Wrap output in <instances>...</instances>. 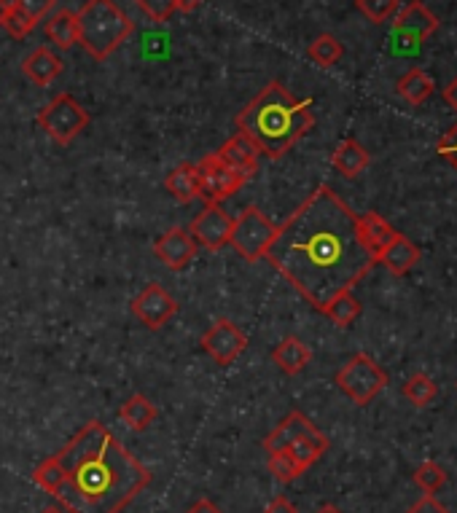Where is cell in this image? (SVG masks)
<instances>
[{
    "label": "cell",
    "mask_w": 457,
    "mask_h": 513,
    "mask_svg": "<svg viewBox=\"0 0 457 513\" xmlns=\"http://www.w3.org/2000/svg\"><path fill=\"white\" fill-rule=\"evenodd\" d=\"M264 258L318 312L337 293L353 291L377 264L361 237L358 215L328 186H318L277 226Z\"/></svg>",
    "instance_id": "6da1fadb"
},
{
    "label": "cell",
    "mask_w": 457,
    "mask_h": 513,
    "mask_svg": "<svg viewBox=\"0 0 457 513\" xmlns=\"http://www.w3.org/2000/svg\"><path fill=\"white\" fill-rule=\"evenodd\" d=\"M62 462L54 497L65 513H121L151 484V473L103 422H89L57 452Z\"/></svg>",
    "instance_id": "7a4b0ae2"
},
{
    "label": "cell",
    "mask_w": 457,
    "mask_h": 513,
    "mask_svg": "<svg viewBox=\"0 0 457 513\" xmlns=\"http://www.w3.org/2000/svg\"><path fill=\"white\" fill-rule=\"evenodd\" d=\"M310 105V100L291 95L280 81H272L234 116V124L256 146L259 156L280 159L315 127Z\"/></svg>",
    "instance_id": "3957f363"
},
{
    "label": "cell",
    "mask_w": 457,
    "mask_h": 513,
    "mask_svg": "<svg viewBox=\"0 0 457 513\" xmlns=\"http://www.w3.org/2000/svg\"><path fill=\"white\" fill-rule=\"evenodd\" d=\"M78 43L95 60H108L121 43L135 33L132 22L116 0H87L76 11Z\"/></svg>",
    "instance_id": "277c9868"
},
{
    "label": "cell",
    "mask_w": 457,
    "mask_h": 513,
    "mask_svg": "<svg viewBox=\"0 0 457 513\" xmlns=\"http://www.w3.org/2000/svg\"><path fill=\"white\" fill-rule=\"evenodd\" d=\"M337 387L358 406H369L388 387V374L377 360L358 352L337 371Z\"/></svg>",
    "instance_id": "5b68a950"
},
{
    "label": "cell",
    "mask_w": 457,
    "mask_h": 513,
    "mask_svg": "<svg viewBox=\"0 0 457 513\" xmlns=\"http://www.w3.org/2000/svg\"><path fill=\"white\" fill-rule=\"evenodd\" d=\"M38 127L44 129L57 146H68L89 127V113L73 95H57L38 113Z\"/></svg>",
    "instance_id": "8992f818"
},
{
    "label": "cell",
    "mask_w": 457,
    "mask_h": 513,
    "mask_svg": "<svg viewBox=\"0 0 457 513\" xmlns=\"http://www.w3.org/2000/svg\"><path fill=\"white\" fill-rule=\"evenodd\" d=\"M277 226L269 221L267 215L261 213L259 207H245L240 213V218H234L232 229V245L237 253H240L245 261H259V258L267 256L269 245L275 240Z\"/></svg>",
    "instance_id": "52a82bcc"
},
{
    "label": "cell",
    "mask_w": 457,
    "mask_h": 513,
    "mask_svg": "<svg viewBox=\"0 0 457 513\" xmlns=\"http://www.w3.org/2000/svg\"><path fill=\"white\" fill-rule=\"evenodd\" d=\"M197 170H199V197L205 199L207 205H221V202L234 197V194L248 183L245 175L234 172L232 167H226L216 154H207L205 159L197 164Z\"/></svg>",
    "instance_id": "ba28073f"
},
{
    "label": "cell",
    "mask_w": 457,
    "mask_h": 513,
    "mask_svg": "<svg viewBox=\"0 0 457 513\" xmlns=\"http://www.w3.org/2000/svg\"><path fill=\"white\" fill-rule=\"evenodd\" d=\"M245 347H248V336L242 334L240 328L226 317H218L202 336V350L216 360L218 366L234 363L245 352Z\"/></svg>",
    "instance_id": "9c48e42d"
},
{
    "label": "cell",
    "mask_w": 457,
    "mask_h": 513,
    "mask_svg": "<svg viewBox=\"0 0 457 513\" xmlns=\"http://www.w3.org/2000/svg\"><path fill=\"white\" fill-rule=\"evenodd\" d=\"M232 229H234V218L226 213L224 207L218 205H207L202 213L191 221L189 234L191 240L202 245L207 250H221L229 245L232 240Z\"/></svg>",
    "instance_id": "30bf717a"
},
{
    "label": "cell",
    "mask_w": 457,
    "mask_h": 513,
    "mask_svg": "<svg viewBox=\"0 0 457 513\" xmlns=\"http://www.w3.org/2000/svg\"><path fill=\"white\" fill-rule=\"evenodd\" d=\"M178 312V301L164 291L159 283H148L140 296H135L132 301V315L138 317L140 323L151 328V331H159L164 325L170 323Z\"/></svg>",
    "instance_id": "8fae6325"
},
{
    "label": "cell",
    "mask_w": 457,
    "mask_h": 513,
    "mask_svg": "<svg viewBox=\"0 0 457 513\" xmlns=\"http://www.w3.org/2000/svg\"><path fill=\"white\" fill-rule=\"evenodd\" d=\"M436 27H439V19H436V14H433L425 3H420V0H412L409 6L396 11V22H393L396 35H401V38H406V41L412 43L428 41V38L436 33Z\"/></svg>",
    "instance_id": "7c38bea8"
},
{
    "label": "cell",
    "mask_w": 457,
    "mask_h": 513,
    "mask_svg": "<svg viewBox=\"0 0 457 513\" xmlns=\"http://www.w3.org/2000/svg\"><path fill=\"white\" fill-rule=\"evenodd\" d=\"M154 253L167 269L181 272L197 256V242L191 240V234L186 229H170L154 242Z\"/></svg>",
    "instance_id": "4fadbf2b"
},
{
    "label": "cell",
    "mask_w": 457,
    "mask_h": 513,
    "mask_svg": "<svg viewBox=\"0 0 457 513\" xmlns=\"http://www.w3.org/2000/svg\"><path fill=\"white\" fill-rule=\"evenodd\" d=\"M216 156L226 164V167H232L234 172H240V175H245L248 180H251L253 175H256V170H259V151H256V146H253L251 140L242 135V132L229 137L224 146L218 148Z\"/></svg>",
    "instance_id": "5bb4252c"
},
{
    "label": "cell",
    "mask_w": 457,
    "mask_h": 513,
    "mask_svg": "<svg viewBox=\"0 0 457 513\" xmlns=\"http://www.w3.org/2000/svg\"><path fill=\"white\" fill-rule=\"evenodd\" d=\"M312 428H315V425H312L310 419L304 417L302 411H291V414H288V417H285L283 422H280V425H277L267 438H264V452L267 454L285 452V449L294 444V441L307 436Z\"/></svg>",
    "instance_id": "9a60e30c"
},
{
    "label": "cell",
    "mask_w": 457,
    "mask_h": 513,
    "mask_svg": "<svg viewBox=\"0 0 457 513\" xmlns=\"http://www.w3.org/2000/svg\"><path fill=\"white\" fill-rule=\"evenodd\" d=\"M22 73L25 78H30L35 86H49L54 78L62 73V60L52 49H46V46H38L35 52H30L22 60Z\"/></svg>",
    "instance_id": "2e32d148"
},
{
    "label": "cell",
    "mask_w": 457,
    "mask_h": 513,
    "mask_svg": "<svg viewBox=\"0 0 457 513\" xmlns=\"http://www.w3.org/2000/svg\"><path fill=\"white\" fill-rule=\"evenodd\" d=\"M310 360H312L310 347H307L302 339H296V336H285L283 342L277 344L275 350H272V363H275L283 374H288V377L302 374L304 368L310 366Z\"/></svg>",
    "instance_id": "e0dca14e"
},
{
    "label": "cell",
    "mask_w": 457,
    "mask_h": 513,
    "mask_svg": "<svg viewBox=\"0 0 457 513\" xmlns=\"http://www.w3.org/2000/svg\"><path fill=\"white\" fill-rule=\"evenodd\" d=\"M164 189L167 194L175 199V202H181V205H189L194 199L199 197V170L197 164H178L173 170L167 172V178H164Z\"/></svg>",
    "instance_id": "ac0fdd59"
},
{
    "label": "cell",
    "mask_w": 457,
    "mask_h": 513,
    "mask_svg": "<svg viewBox=\"0 0 457 513\" xmlns=\"http://www.w3.org/2000/svg\"><path fill=\"white\" fill-rule=\"evenodd\" d=\"M417 261H420V250H417V245H414L412 240H406L404 234H398L396 240L390 242L388 248L377 256V264L388 266L390 272L398 274V277L406 272H412Z\"/></svg>",
    "instance_id": "d6986e66"
},
{
    "label": "cell",
    "mask_w": 457,
    "mask_h": 513,
    "mask_svg": "<svg viewBox=\"0 0 457 513\" xmlns=\"http://www.w3.org/2000/svg\"><path fill=\"white\" fill-rule=\"evenodd\" d=\"M331 164H334V170L339 175H345V178H358L366 167H369V151L353 140V137H347L337 146L334 156H331Z\"/></svg>",
    "instance_id": "ffe728a7"
},
{
    "label": "cell",
    "mask_w": 457,
    "mask_h": 513,
    "mask_svg": "<svg viewBox=\"0 0 457 513\" xmlns=\"http://www.w3.org/2000/svg\"><path fill=\"white\" fill-rule=\"evenodd\" d=\"M358 229H361L363 242L369 245V250L374 253V256H380L382 250L388 248L390 242L398 237V231L377 213L358 215Z\"/></svg>",
    "instance_id": "44dd1931"
},
{
    "label": "cell",
    "mask_w": 457,
    "mask_h": 513,
    "mask_svg": "<svg viewBox=\"0 0 457 513\" xmlns=\"http://www.w3.org/2000/svg\"><path fill=\"white\" fill-rule=\"evenodd\" d=\"M46 38L60 49V52H70L78 43V19L76 11L60 9L54 11L52 17L46 19Z\"/></svg>",
    "instance_id": "7402d4cb"
},
{
    "label": "cell",
    "mask_w": 457,
    "mask_h": 513,
    "mask_svg": "<svg viewBox=\"0 0 457 513\" xmlns=\"http://www.w3.org/2000/svg\"><path fill=\"white\" fill-rule=\"evenodd\" d=\"M396 92L404 97L406 103L412 105H423L425 100H431L433 92H436V84H433V78L420 68H412L406 76L398 78Z\"/></svg>",
    "instance_id": "603a6c76"
},
{
    "label": "cell",
    "mask_w": 457,
    "mask_h": 513,
    "mask_svg": "<svg viewBox=\"0 0 457 513\" xmlns=\"http://www.w3.org/2000/svg\"><path fill=\"white\" fill-rule=\"evenodd\" d=\"M119 419L130 430H138V433H143V430L151 428V422L156 419L154 403L148 401L146 395H140V393L132 395V398H127V401L121 403Z\"/></svg>",
    "instance_id": "cb8c5ba5"
},
{
    "label": "cell",
    "mask_w": 457,
    "mask_h": 513,
    "mask_svg": "<svg viewBox=\"0 0 457 513\" xmlns=\"http://www.w3.org/2000/svg\"><path fill=\"white\" fill-rule=\"evenodd\" d=\"M285 452H291V457H294L304 471H307V468H312V465H315V462L328 452V438L323 436L318 428H312L307 436L294 441V444L288 446Z\"/></svg>",
    "instance_id": "d4e9b609"
},
{
    "label": "cell",
    "mask_w": 457,
    "mask_h": 513,
    "mask_svg": "<svg viewBox=\"0 0 457 513\" xmlns=\"http://www.w3.org/2000/svg\"><path fill=\"white\" fill-rule=\"evenodd\" d=\"M320 312H323L331 323L339 325V328H347V325H353L355 320H358V315H361V301L355 299L353 291H342L328 301Z\"/></svg>",
    "instance_id": "484cf974"
},
{
    "label": "cell",
    "mask_w": 457,
    "mask_h": 513,
    "mask_svg": "<svg viewBox=\"0 0 457 513\" xmlns=\"http://www.w3.org/2000/svg\"><path fill=\"white\" fill-rule=\"evenodd\" d=\"M342 54H345L342 43L328 33L318 35V38L310 43V49H307V57H310L312 62H318L320 68H331V65H337V62L342 60Z\"/></svg>",
    "instance_id": "4316f807"
},
{
    "label": "cell",
    "mask_w": 457,
    "mask_h": 513,
    "mask_svg": "<svg viewBox=\"0 0 457 513\" xmlns=\"http://www.w3.org/2000/svg\"><path fill=\"white\" fill-rule=\"evenodd\" d=\"M404 395L414 403V406H420V409H423V406H428V403L436 401L439 387H436V382H433L428 374H412V377L406 379Z\"/></svg>",
    "instance_id": "83f0119b"
},
{
    "label": "cell",
    "mask_w": 457,
    "mask_h": 513,
    "mask_svg": "<svg viewBox=\"0 0 457 513\" xmlns=\"http://www.w3.org/2000/svg\"><path fill=\"white\" fill-rule=\"evenodd\" d=\"M62 479H65V471H62V462L57 454H54V457H46V460L33 471V481L41 489H46L49 495H54V492L60 489Z\"/></svg>",
    "instance_id": "f1b7e54d"
},
{
    "label": "cell",
    "mask_w": 457,
    "mask_h": 513,
    "mask_svg": "<svg viewBox=\"0 0 457 513\" xmlns=\"http://www.w3.org/2000/svg\"><path fill=\"white\" fill-rule=\"evenodd\" d=\"M444 481H447V473L436 462H423L414 468V484L423 489L425 495H436L444 487Z\"/></svg>",
    "instance_id": "f546056e"
},
{
    "label": "cell",
    "mask_w": 457,
    "mask_h": 513,
    "mask_svg": "<svg viewBox=\"0 0 457 513\" xmlns=\"http://www.w3.org/2000/svg\"><path fill=\"white\" fill-rule=\"evenodd\" d=\"M269 473L275 476L277 481H283V484H291L304 473V468L299 462L291 457V452H275L269 454Z\"/></svg>",
    "instance_id": "4dcf8cb0"
},
{
    "label": "cell",
    "mask_w": 457,
    "mask_h": 513,
    "mask_svg": "<svg viewBox=\"0 0 457 513\" xmlns=\"http://www.w3.org/2000/svg\"><path fill=\"white\" fill-rule=\"evenodd\" d=\"M0 25L9 30L11 38H27V35L33 33L35 27H38L33 19L27 17L25 11L19 9L17 3H9V6H6V11H3V19H0Z\"/></svg>",
    "instance_id": "1f68e13d"
},
{
    "label": "cell",
    "mask_w": 457,
    "mask_h": 513,
    "mask_svg": "<svg viewBox=\"0 0 457 513\" xmlns=\"http://www.w3.org/2000/svg\"><path fill=\"white\" fill-rule=\"evenodd\" d=\"M355 6H358V11H361L369 22L382 25V22H388L390 17H396L398 0H355Z\"/></svg>",
    "instance_id": "d6a6232c"
},
{
    "label": "cell",
    "mask_w": 457,
    "mask_h": 513,
    "mask_svg": "<svg viewBox=\"0 0 457 513\" xmlns=\"http://www.w3.org/2000/svg\"><path fill=\"white\" fill-rule=\"evenodd\" d=\"M135 3H138V9L143 11L148 19H154V22H167V19L178 11L175 0H135Z\"/></svg>",
    "instance_id": "836d02e7"
},
{
    "label": "cell",
    "mask_w": 457,
    "mask_h": 513,
    "mask_svg": "<svg viewBox=\"0 0 457 513\" xmlns=\"http://www.w3.org/2000/svg\"><path fill=\"white\" fill-rule=\"evenodd\" d=\"M11 3H17L19 9L33 19L35 25H38V22H44L46 14L54 11V6H57V0H11Z\"/></svg>",
    "instance_id": "e575fe53"
},
{
    "label": "cell",
    "mask_w": 457,
    "mask_h": 513,
    "mask_svg": "<svg viewBox=\"0 0 457 513\" xmlns=\"http://www.w3.org/2000/svg\"><path fill=\"white\" fill-rule=\"evenodd\" d=\"M436 151H439L441 159H447V162L452 164V167H455V172H457V124L449 129L447 135L441 137L439 146H436Z\"/></svg>",
    "instance_id": "d590c367"
},
{
    "label": "cell",
    "mask_w": 457,
    "mask_h": 513,
    "mask_svg": "<svg viewBox=\"0 0 457 513\" xmlns=\"http://www.w3.org/2000/svg\"><path fill=\"white\" fill-rule=\"evenodd\" d=\"M406 513H449L433 495H423Z\"/></svg>",
    "instance_id": "8d00e7d4"
},
{
    "label": "cell",
    "mask_w": 457,
    "mask_h": 513,
    "mask_svg": "<svg viewBox=\"0 0 457 513\" xmlns=\"http://www.w3.org/2000/svg\"><path fill=\"white\" fill-rule=\"evenodd\" d=\"M264 513H299V508H296L294 503H291V500H288V497H275V500H272V503L267 505V511Z\"/></svg>",
    "instance_id": "74e56055"
},
{
    "label": "cell",
    "mask_w": 457,
    "mask_h": 513,
    "mask_svg": "<svg viewBox=\"0 0 457 513\" xmlns=\"http://www.w3.org/2000/svg\"><path fill=\"white\" fill-rule=\"evenodd\" d=\"M186 513H224V511H221V508H218V505L213 503V500H207V497H202V500H197V503L191 505V508Z\"/></svg>",
    "instance_id": "f35d334b"
},
{
    "label": "cell",
    "mask_w": 457,
    "mask_h": 513,
    "mask_svg": "<svg viewBox=\"0 0 457 513\" xmlns=\"http://www.w3.org/2000/svg\"><path fill=\"white\" fill-rule=\"evenodd\" d=\"M444 100H447L449 108H452V111L457 113V78H455V81H452V84L447 86V89H444Z\"/></svg>",
    "instance_id": "ab89813d"
},
{
    "label": "cell",
    "mask_w": 457,
    "mask_h": 513,
    "mask_svg": "<svg viewBox=\"0 0 457 513\" xmlns=\"http://www.w3.org/2000/svg\"><path fill=\"white\" fill-rule=\"evenodd\" d=\"M199 3H202V0H175V6H178V11H183V14H191Z\"/></svg>",
    "instance_id": "60d3db41"
},
{
    "label": "cell",
    "mask_w": 457,
    "mask_h": 513,
    "mask_svg": "<svg viewBox=\"0 0 457 513\" xmlns=\"http://www.w3.org/2000/svg\"><path fill=\"white\" fill-rule=\"evenodd\" d=\"M315 513H342V511H339L337 505H323V508H318Z\"/></svg>",
    "instance_id": "b9f144b4"
},
{
    "label": "cell",
    "mask_w": 457,
    "mask_h": 513,
    "mask_svg": "<svg viewBox=\"0 0 457 513\" xmlns=\"http://www.w3.org/2000/svg\"><path fill=\"white\" fill-rule=\"evenodd\" d=\"M11 0H0V19H3V11H6V6H9Z\"/></svg>",
    "instance_id": "7bdbcfd3"
},
{
    "label": "cell",
    "mask_w": 457,
    "mask_h": 513,
    "mask_svg": "<svg viewBox=\"0 0 457 513\" xmlns=\"http://www.w3.org/2000/svg\"><path fill=\"white\" fill-rule=\"evenodd\" d=\"M41 513H65V511H62V508H44Z\"/></svg>",
    "instance_id": "ee69618b"
}]
</instances>
